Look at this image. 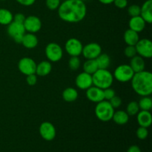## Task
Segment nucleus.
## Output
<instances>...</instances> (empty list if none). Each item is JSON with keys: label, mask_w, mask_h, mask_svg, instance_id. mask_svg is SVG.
<instances>
[{"label": "nucleus", "mask_w": 152, "mask_h": 152, "mask_svg": "<svg viewBox=\"0 0 152 152\" xmlns=\"http://www.w3.org/2000/svg\"><path fill=\"white\" fill-rule=\"evenodd\" d=\"M128 13L132 17L140 16V6L138 4H132L128 8Z\"/></svg>", "instance_id": "31"}, {"label": "nucleus", "mask_w": 152, "mask_h": 152, "mask_svg": "<svg viewBox=\"0 0 152 152\" xmlns=\"http://www.w3.org/2000/svg\"><path fill=\"white\" fill-rule=\"evenodd\" d=\"M99 69H107L110 66L111 59L106 53H101L95 59Z\"/></svg>", "instance_id": "26"}, {"label": "nucleus", "mask_w": 152, "mask_h": 152, "mask_svg": "<svg viewBox=\"0 0 152 152\" xmlns=\"http://www.w3.org/2000/svg\"><path fill=\"white\" fill-rule=\"evenodd\" d=\"M124 40L128 45L135 46V45L140 40L139 34L137 32L129 28L125 32Z\"/></svg>", "instance_id": "22"}, {"label": "nucleus", "mask_w": 152, "mask_h": 152, "mask_svg": "<svg viewBox=\"0 0 152 152\" xmlns=\"http://www.w3.org/2000/svg\"><path fill=\"white\" fill-rule=\"evenodd\" d=\"M127 152H141L140 148L137 146V145H132L129 148Z\"/></svg>", "instance_id": "41"}, {"label": "nucleus", "mask_w": 152, "mask_h": 152, "mask_svg": "<svg viewBox=\"0 0 152 152\" xmlns=\"http://www.w3.org/2000/svg\"><path fill=\"white\" fill-rule=\"evenodd\" d=\"M114 113V108L108 100H102L97 102L95 108V114L99 120L102 122H108L112 120Z\"/></svg>", "instance_id": "4"}, {"label": "nucleus", "mask_w": 152, "mask_h": 152, "mask_svg": "<svg viewBox=\"0 0 152 152\" xmlns=\"http://www.w3.org/2000/svg\"><path fill=\"white\" fill-rule=\"evenodd\" d=\"M52 70L51 63L48 61H42L37 65L36 68V73L37 76L39 77H45L48 75Z\"/></svg>", "instance_id": "20"}, {"label": "nucleus", "mask_w": 152, "mask_h": 152, "mask_svg": "<svg viewBox=\"0 0 152 152\" xmlns=\"http://www.w3.org/2000/svg\"><path fill=\"white\" fill-rule=\"evenodd\" d=\"M133 90L142 96H150L152 93V74L147 71L134 73L132 79Z\"/></svg>", "instance_id": "2"}, {"label": "nucleus", "mask_w": 152, "mask_h": 152, "mask_svg": "<svg viewBox=\"0 0 152 152\" xmlns=\"http://www.w3.org/2000/svg\"><path fill=\"white\" fill-rule=\"evenodd\" d=\"M25 16L23 14V13H16V15L13 16V21L16 22H19V23H22L23 24L25 20Z\"/></svg>", "instance_id": "39"}, {"label": "nucleus", "mask_w": 152, "mask_h": 152, "mask_svg": "<svg viewBox=\"0 0 152 152\" xmlns=\"http://www.w3.org/2000/svg\"><path fill=\"white\" fill-rule=\"evenodd\" d=\"M45 4L49 10H55L60 5L61 0H45Z\"/></svg>", "instance_id": "32"}, {"label": "nucleus", "mask_w": 152, "mask_h": 152, "mask_svg": "<svg viewBox=\"0 0 152 152\" xmlns=\"http://www.w3.org/2000/svg\"><path fill=\"white\" fill-rule=\"evenodd\" d=\"M80 59L78 56H71L68 61V66L72 71H77L80 67Z\"/></svg>", "instance_id": "30"}, {"label": "nucleus", "mask_w": 152, "mask_h": 152, "mask_svg": "<svg viewBox=\"0 0 152 152\" xmlns=\"http://www.w3.org/2000/svg\"><path fill=\"white\" fill-rule=\"evenodd\" d=\"M83 48L81 42L76 38H71L67 40L65 45V50L71 56H79L82 54Z\"/></svg>", "instance_id": "10"}, {"label": "nucleus", "mask_w": 152, "mask_h": 152, "mask_svg": "<svg viewBox=\"0 0 152 152\" xmlns=\"http://www.w3.org/2000/svg\"><path fill=\"white\" fill-rule=\"evenodd\" d=\"M45 55L49 61L53 62L60 60L63 56V50L59 44L50 42L46 46Z\"/></svg>", "instance_id": "7"}, {"label": "nucleus", "mask_w": 152, "mask_h": 152, "mask_svg": "<svg viewBox=\"0 0 152 152\" xmlns=\"http://www.w3.org/2000/svg\"><path fill=\"white\" fill-rule=\"evenodd\" d=\"M137 123L141 127H145L148 129L151 126L152 123V116L149 111H139L137 113Z\"/></svg>", "instance_id": "17"}, {"label": "nucleus", "mask_w": 152, "mask_h": 152, "mask_svg": "<svg viewBox=\"0 0 152 152\" xmlns=\"http://www.w3.org/2000/svg\"><path fill=\"white\" fill-rule=\"evenodd\" d=\"M25 31L28 33L35 34L39 31L42 28V22L39 17L36 16H29L25 18L23 23Z\"/></svg>", "instance_id": "12"}, {"label": "nucleus", "mask_w": 152, "mask_h": 152, "mask_svg": "<svg viewBox=\"0 0 152 152\" xmlns=\"http://www.w3.org/2000/svg\"><path fill=\"white\" fill-rule=\"evenodd\" d=\"M109 102L114 108H117L121 105L122 104V99L120 96H114V97L111 98L109 100Z\"/></svg>", "instance_id": "36"}, {"label": "nucleus", "mask_w": 152, "mask_h": 152, "mask_svg": "<svg viewBox=\"0 0 152 152\" xmlns=\"http://www.w3.org/2000/svg\"><path fill=\"white\" fill-rule=\"evenodd\" d=\"M39 134L47 141H51L56 137V129L50 122H44L39 126Z\"/></svg>", "instance_id": "13"}, {"label": "nucleus", "mask_w": 152, "mask_h": 152, "mask_svg": "<svg viewBox=\"0 0 152 152\" xmlns=\"http://www.w3.org/2000/svg\"><path fill=\"white\" fill-rule=\"evenodd\" d=\"M99 69L97 66V64L95 59H87V61L85 62L83 64V70L84 72L88 73V74H94L97 70Z\"/></svg>", "instance_id": "27"}, {"label": "nucleus", "mask_w": 152, "mask_h": 152, "mask_svg": "<svg viewBox=\"0 0 152 152\" xmlns=\"http://www.w3.org/2000/svg\"><path fill=\"white\" fill-rule=\"evenodd\" d=\"M86 96L90 101L97 103L104 100L103 90L96 86H91L86 90Z\"/></svg>", "instance_id": "15"}, {"label": "nucleus", "mask_w": 152, "mask_h": 152, "mask_svg": "<svg viewBox=\"0 0 152 152\" xmlns=\"http://www.w3.org/2000/svg\"><path fill=\"white\" fill-rule=\"evenodd\" d=\"M130 67L134 73H138L145 70V62L140 56H134L132 58Z\"/></svg>", "instance_id": "21"}, {"label": "nucleus", "mask_w": 152, "mask_h": 152, "mask_svg": "<svg viewBox=\"0 0 152 152\" xmlns=\"http://www.w3.org/2000/svg\"><path fill=\"white\" fill-rule=\"evenodd\" d=\"M18 68L22 74L28 76L35 74L37 63L33 59L30 57L22 58L18 63Z\"/></svg>", "instance_id": "9"}, {"label": "nucleus", "mask_w": 152, "mask_h": 152, "mask_svg": "<svg viewBox=\"0 0 152 152\" xmlns=\"http://www.w3.org/2000/svg\"><path fill=\"white\" fill-rule=\"evenodd\" d=\"M57 10L59 18L70 23L81 22L87 13L86 3L81 0H64Z\"/></svg>", "instance_id": "1"}, {"label": "nucleus", "mask_w": 152, "mask_h": 152, "mask_svg": "<svg viewBox=\"0 0 152 152\" xmlns=\"http://www.w3.org/2000/svg\"><path fill=\"white\" fill-rule=\"evenodd\" d=\"M21 43L26 48L32 49L37 47L38 45V39L37 36L34 35V34L28 33V34H24Z\"/></svg>", "instance_id": "19"}, {"label": "nucleus", "mask_w": 152, "mask_h": 152, "mask_svg": "<svg viewBox=\"0 0 152 152\" xmlns=\"http://www.w3.org/2000/svg\"><path fill=\"white\" fill-rule=\"evenodd\" d=\"M137 53L142 58L149 59L152 56V42L148 39H140L135 45Z\"/></svg>", "instance_id": "8"}, {"label": "nucleus", "mask_w": 152, "mask_h": 152, "mask_svg": "<svg viewBox=\"0 0 152 152\" xmlns=\"http://www.w3.org/2000/svg\"><path fill=\"white\" fill-rule=\"evenodd\" d=\"M100 3L104 4H110L114 2V0H98Z\"/></svg>", "instance_id": "42"}, {"label": "nucleus", "mask_w": 152, "mask_h": 152, "mask_svg": "<svg viewBox=\"0 0 152 152\" xmlns=\"http://www.w3.org/2000/svg\"><path fill=\"white\" fill-rule=\"evenodd\" d=\"M16 1L23 6H31L35 3L36 0H16Z\"/></svg>", "instance_id": "40"}, {"label": "nucleus", "mask_w": 152, "mask_h": 152, "mask_svg": "<svg viewBox=\"0 0 152 152\" xmlns=\"http://www.w3.org/2000/svg\"><path fill=\"white\" fill-rule=\"evenodd\" d=\"M113 3L120 9H123L128 6V0H114Z\"/></svg>", "instance_id": "38"}, {"label": "nucleus", "mask_w": 152, "mask_h": 152, "mask_svg": "<svg viewBox=\"0 0 152 152\" xmlns=\"http://www.w3.org/2000/svg\"><path fill=\"white\" fill-rule=\"evenodd\" d=\"M124 53L127 57L132 58L137 55V50L135 46L128 45L124 50Z\"/></svg>", "instance_id": "34"}, {"label": "nucleus", "mask_w": 152, "mask_h": 152, "mask_svg": "<svg viewBox=\"0 0 152 152\" xmlns=\"http://www.w3.org/2000/svg\"><path fill=\"white\" fill-rule=\"evenodd\" d=\"M140 16L146 23L152 22V0H146L140 7Z\"/></svg>", "instance_id": "16"}, {"label": "nucleus", "mask_w": 152, "mask_h": 152, "mask_svg": "<svg viewBox=\"0 0 152 152\" xmlns=\"http://www.w3.org/2000/svg\"><path fill=\"white\" fill-rule=\"evenodd\" d=\"M140 111V107L138 105V102L132 101L128 104L126 107V112L129 116H134L137 114Z\"/></svg>", "instance_id": "29"}, {"label": "nucleus", "mask_w": 152, "mask_h": 152, "mask_svg": "<svg viewBox=\"0 0 152 152\" xmlns=\"http://www.w3.org/2000/svg\"><path fill=\"white\" fill-rule=\"evenodd\" d=\"M13 21V15L9 10L0 8V25H8Z\"/></svg>", "instance_id": "24"}, {"label": "nucleus", "mask_w": 152, "mask_h": 152, "mask_svg": "<svg viewBox=\"0 0 152 152\" xmlns=\"http://www.w3.org/2000/svg\"><path fill=\"white\" fill-rule=\"evenodd\" d=\"M134 72L129 65L123 64V65H119L114 71V78H115L117 81L120 83H127L131 81L133 77Z\"/></svg>", "instance_id": "5"}, {"label": "nucleus", "mask_w": 152, "mask_h": 152, "mask_svg": "<svg viewBox=\"0 0 152 152\" xmlns=\"http://www.w3.org/2000/svg\"><path fill=\"white\" fill-rule=\"evenodd\" d=\"M140 109L142 111H150L152 108V99L149 96H142L138 102Z\"/></svg>", "instance_id": "28"}, {"label": "nucleus", "mask_w": 152, "mask_h": 152, "mask_svg": "<svg viewBox=\"0 0 152 152\" xmlns=\"http://www.w3.org/2000/svg\"><path fill=\"white\" fill-rule=\"evenodd\" d=\"M102 53V48L99 44L95 42L89 43L83 46L82 54L86 59H95Z\"/></svg>", "instance_id": "11"}, {"label": "nucleus", "mask_w": 152, "mask_h": 152, "mask_svg": "<svg viewBox=\"0 0 152 152\" xmlns=\"http://www.w3.org/2000/svg\"><path fill=\"white\" fill-rule=\"evenodd\" d=\"M62 97L68 102H74L78 97V92L74 88H67L62 92Z\"/></svg>", "instance_id": "25"}, {"label": "nucleus", "mask_w": 152, "mask_h": 152, "mask_svg": "<svg viewBox=\"0 0 152 152\" xmlns=\"http://www.w3.org/2000/svg\"><path fill=\"white\" fill-rule=\"evenodd\" d=\"M26 81L29 86H34V85H36L37 82V77L36 74H30V75L27 76Z\"/></svg>", "instance_id": "37"}, {"label": "nucleus", "mask_w": 152, "mask_h": 152, "mask_svg": "<svg viewBox=\"0 0 152 152\" xmlns=\"http://www.w3.org/2000/svg\"><path fill=\"white\" fill-rule=\"evenodd\" d=\"M76 86L81 90H87L93 86L92 75L86 72L80 73L77 75L75 80Z\"/></svg>", "instance_id": "14"}, {"label": "nucleus", "mask_w": 152, "mask_h": 152, "mask_svg": "<svg viewBox=\"0 0 152 152\" xmlns=\"http://www.w3.org/2000/svg\"><path fill=\"white\" fill-rule=\"evenodd\" d=\"M7 34L14 40V42L16 43H21L22 37L26 31L23 24L13 21L7 25Z\"/></svg>", "instance_id": "6"}, {"label": "nucleus", "mask_w": 152, "mask_h": 152, "mask_svg": "<svg viewBox=\"0 0 152 152\" xmlns=\"http://www.w3.org/2000/svg\"><path fill=\"white\" fill-rule=\"evenodd\" d=\"M112 120L117 125H125L129 122V115L124 111H117L116 112L114 111Z\"/></svg>", "instance_id": "23"}, {"label": "nucleus", "mask_w": 152, "mask_h": 152, "mask_svg": "<svg viewBox=\"0 0 152 152\" xmlns=\"http://www.w3.org/2000/svg\"><path fill=\"white\" fill-rule=\"evenodd\" d=\"M92 80L94 86L104 90L112 86L114 76L107 69H98L92 74Z\"/></svg>", "instance_id": "3"}, {"label": "nucleus", "mask_w": 152, "mask_h": 152, "mask_svg": "<svg viewBox=\"0 0 152 152\" xmlns=\"http://www.w3.org/2000/svg\"><path fill=\"white\" fill-rule=\"evenodd\" d=\"M81 1H88V0H81Z\"/></svg>", "instance_id": "43"}, {"label": "nucleus", "mask_w": 152, "mask_h": 152, "mask_svg": "<svg viewBox=\"0 0 152 152\" xmlns=\"http://www.w3.org/2000/svg\"><path fill=\"white\" fill-rule=\"evenodd\" d=\"M145 24H146V22L140 16L132 17L129 22L130 29L133 30L137 33L143 31L145 27Z\"/></svg>", "instance_id": "18"}, {"label": "nucleus", "mask_w": 152, "mask_h": 152, "mask_svg": "<svg viewBox=\"0 0 152 152\" xmlns=\"http://www.w3.org/2000/svg\"><path fill=\"white\" fill-rule=\"evenodd\" d=\"M103 94H104V99L105 100L109 101L111 98L114 97L115 96V91L114 89L111 88V87L105 88L103 90Z\"/></svg>", "instance_id": "35"}, {"label": "nucleus", "mask_w": 152, "mask_h": 152, "mask_svg": "<svg viewBox=\"0 0 152 152\" xmlns=\"http://www.w3.org/2000/svg\"><path fill=\"white\" fill-rule=\"evenodd\" d=\"M0 1H5V0H0Z\"/></svg>", "instance_id": "44"}, {"label": "nucleus", "mask_w": 152, "mask_h": 152, "mask_svg": "<svg viewBox=\"0 0 152 152\" xmlns=\"http://www.w3.org/2000/svg\"><path fill=\"white\" fill-rule=\"evenodd\" d=\"M137 137L139 138L140 140H145L146 139L148 135V132L147 128L141 127L140 126L137 130Z\"/></svg>", "instance_id": "33"}]
</instances>
